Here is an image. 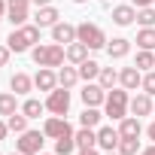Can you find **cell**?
Returning a JSON list of instances; mask_svg holds the SVG:
<instances>
[{
	"label": "cell",
	"instance_id": "7c38bea8",
	"mask_svg": "<svg viewBox=\"0 0 155 155\" xmlns=\"http://www.w3.org/2000/svg\"><path fill=\"white\" fill-rule=\"evenodd\" d=\"M58 25V9L55 6H40L37 12V28H55Z\"/></svg>",
	"mask_w": 155,
	"mask_h": 155
},
{
	"label": "cell",
	"instance_id": "d590c367",
	"mask_svg": "<svg viewBox=\"0 0 155 155\" xmlns=\"http://www.w3.org/2000/svg\"><path fill=\"white\" fill-rule=\"evenodd\" d=\"M146 134H149V140H155V122H152V125L146 128Z\"/></svg>",
	"mask_w": 155,
	"mask_h": 155
},
{
	"label": "cell",
	"instance_id": "b9f144b4",
	"mask_svg": "<svg viewBox=\"0 0 155 155\" xmlns=\"http://www.w3.org/2000/svg\"><path fill=\"white\" fill-rule=\"evenodd\" d=\"M79 155H97V152H94V149H82Z\"/></svg>",
	"mask_w": 155,
	"mask_h": 155
},
{
	"label": "cell",
	"instance_id": "9c48e42d",
	"mask_svg": "<svg viewBox=\"0 0 155 155\" xmlns=\"http://www.w3.org/2000/svg\"><path fill=\"white\" fill-rule=\"evenodd\" d=\"M104 101H107L104 85H85V88H82V104H85V107H97V104H104Z\"/></svg>",
	"mask_w": 155,
	"mask_h": 155
},
{
	"label": "cell",
	"instance_id": "6da1fadb",
	"mask_svg": "<svg viewBox=\"0 0 155 155\" xmlns=\"http://www.w3.org/2000/svg\"><path fill=\"white\" fill-rule=\"evenodd\" d=\"M34 43H40V28H37V25H21V28H15V31L9 34V40H6V46H9L12 52H28Z\"/></svg>",
	"mask_w": 155,
	"mask_h": 155
},
{
	"label": "cell",
	"instance_id": "836d02e7",
	"mask_svg": "<svg viewBox=\"0 0 155 155\" xmlns=\"http://www.w3.org/2000/svg\"><path fill=\"white\" fill-rule=\"evenodd\" d=\"M143 91L146 94H155V73H146L143 76Z\"/></svg>",
	"mask_w": 155,
	"mask_h": 155
},
{
	"label": "cell",
	"instance_id": "83f0119b",
	"mask_svg": "<svg viewBox=\"0 0 155 155\" xmlns=\"http://www.w3.org/2000/svg\"><path fill=\"white\" fill-rule=\"evenodd\" d=\"M6 125H9V131H15V134H25V131H28V116H18V113H12Z\"/></svg>",
	"mask_w": 155,
	"mask_h": 155
},
{
	"label": "cell",
	"instance_id": "7402d4cb",
	"mask_svg": "<svg viewBox=\"0 0 155 155\" xmlns=\"http://www.w3.org/2000/svg\"><path fill=\"white\" fill-rule=\"evenodd\" d=\"M76 79H79V70H73V67H61V73H58V82H61V88H70V85H76Z\"/></svg>",
	"mask_w": 155,
	"mask_h": 155
},
{
	"label": "cell",
	"instance_id": "8fae6325",
	"mask_svg": "<svg viewBox=\"0 0 155 155\" xmlns=\"http://www.w3.org/2000/svg\"><path fill=\"white\" fill-rule=\"evenodd\" d=\"M37 88L40 91H55V82H58V76L52 73V67H40V73H37Z\"/></svg>",
	"mask_w": 155,
	"mask_h": 155
},
{
	"label": "cell",
	"instance_id": "2e32d148",
	"mask_svg": "<svg viewBox=\"0 0 155 155\" xmlns=\"http://www.w3.org/2000/svg\"><path fill=\"white\" fill-rule=\"evenodd\" d=\"M31 85H34V82H31V76H28V73H15L12 79H9V88H12L15 94H28Z\"/></svg>",
	"mask_w": 155,
	"mask_h": 155
},
{
	"label": "cell",
	"instance_id": "8992f818",
	"mask_svg": "<svg viewBox=\"0 0 155 155\" xmlns=\"http://www.w3.org/2000/svg\"><path fill=\"white\" fill-rule=\"evenodd\" d=\"M70 107V91L61 88V91H49V101H46V110H52L55 116H64Z\"/></svg>",
	"mask_w": 155,
	"mask_h": 155
},
{
	"label": "cell",
	"instance_id": "d4e9b609",
	"mask_svg": "<svg viewBox=\"0 0 155 155\" xmlns=\"http://www.w3.org/2000/svg\"><path fill=\"white\" fill-rule=\"evenodd\" d=\"M137 43H140V49H149V52H152V49H155V31H152V28H143V31L137 34Z\"/></svg>",
	"mask_w": 155,
	"mask_h": 155
},
{
	"label": "cell",
	"instance_id": "f1b7e54d",
	"mask_svg": "<svg viewBox=\"0 0 155 155\" xmlns=\"http://www.w3.org/2000/svg\"><path fill=\"white\" fill-rule=\"evenodd\" d=\"M21 113H25L28 119H40V113H43V104L31 97V101H25V107H21Z\"/></svg>",
	"mask_w": 155,
	"mask_h": 155
},
{
	"label": "cell",
	"instance_id": "f35d334b",
	"mask_svg": "<svg viewBox=\"0 0 155 155\" xmlns=\"http://www.w3.org/2000/svg\"><path fill=\"white\" fill-rule=\"evenodd\" d=\"M140 155H155V146H149V149H143Z\"/></svg>",
	"mask_w": 155,
	"mask_h": 155
},
{
	"label": "cell",
	"instance_id": "ac0fdd59",
	"mask_svg": "<svg viewBox=\"0 0 155 155\" xmlns=\"http://www.w3.org/2000/svg\"><path fill=\"white\" fill-rule=\"evenodd\" d=\"M67 58H70L73 64H82V61L88 58V46H85V43H79V40H76V43H70V49H67Z\"/></svg>",
	"mask_w": 155,
	"mask_h": 155
},
{
	"label": "cell",
	"instance_id": "d6986e66",
	"mask_svg": "<svg viewBox=\"0 0 155 155\" xmlns=\"http://www.w3.org/2000/svg\"><path fill=\"white\" fill-rule=\"evenodd\" d=\"M134 18H137V12H134L131 6H116V9H113V21H116V25H122V28H125V25H131Z\"/></svg>",
	"mask_w": 155,
	"mask_h": 155
},
{
	"label": "cell",
	"instance_id": "4fadbf2b",
	"mask_svg": "<svg viewBox=\"0 0 155 155\" xmlns=\"http://www.w3.org/2000/svg\"><path fill=\"white\" fill-rule=\"evenodd\" d=\"M52 40H55V43H73V40H76V28L67 25V21H64V25H55V28H52Z\"/></svg>",
	"mask_w": 155,
	"mask_h": 155
},
{
	"label": "cell",
	"instance_id": "60d3db41",
	"mask_svg": "<svg viewBox=\"0 0 155 155\" xmlns=\"http://www.w3.org/2000/svg\"><path fill=\"white\" fill-rule=\"evenodd\" d=\"M34 3H37V6H49V3H52V0H34Z\"/></svg>",
	"mask_w": 155,
	"mask_h": 155
},
{
	"label": "cell",
	"instance_id": "8d00e7d4",
	"mask_svg": "<svg viewBox=\"0 0 155 155\" xmlns=\"http://www.w3.org/2000/svg\"><path fill=\"white\" fill-rule=\"evenodd\" d=\"M6 131H9V125H3V122H0V140L6 137Z\"/></svg>",
	"mask_w": 155,
	"mask_h": 155
},
{
	"label": "cell",
	"instance_id": "f6af8a7d",
	"mask_svg": "<svg viewBox=\"0 0 155 155\" xmlns=\"http://www.w3.org/2000/svg\"><path fill=\"white\" fill-rule=\"evenodd\" d=\"M12 155H21V152H12Z\"/></svg>",
	"mask_w": 155,
	"mask_h": 155
},
{
	"label": "cell",
	"instance_id": "30bf717a",
	"mask_svg": "<svg viewBox=\"0 0 155 155\" xmlns=\"http://www.w3.org/2000/svg\"><path fill=\"white\" fill-rule=\"evenodd\" d=\"M119 140H122V134L113 131V128H101V131H97V146H104L107 152H113V149L119 146Z\"/></svg>",
	"mask_w": 155,
	"mask_h": 155
},
{
	"label": "cell",
	"instance_id": "277c9868",
	"mask_svg": "<svg viewBox=\"0 0 155 155\" xmlns=\"http://www.w3.org/2000/svg\"><path fill=\"white\" fill-rule=\"evenodd\" d=\"M40 149H43V134L40 131H25L15 143V152H21V155H40Z\"/></svg>",
	"mask_w": 155,
	"mask_h": 155
},
{
	"label": "cell",
	"instance_id": "9a60e30c",
	"mask_svg": "<svg viewBox=\"0 0 155 155\" xmlns=\"http://www.w3.org/2000/svg\"><path fill=\"white\" fill-rule=\"evenodd\" d=\"M119 82H122L125 88H137V85H143V76H140L137 67H125V70L119 73Z\"/></svg>",
	"mask_w": 155,
	"mask_h": 155
},
{
	"label": "cell",
	"instance_id": "74e56055",
	"mask_svg": "<svg viewBox=\"0 0 155 155\" xmlns=\"http://www.w3.org/2000/svg\"><path fill=\"white\" fill-rule=\"evenodd\" d=\"M134 3H137V6H140V9H146V6H149V3H152V0H134Z\"/></svg>",
	"mask_w": 155,
	"mask_h": 155
},
{
	"label": "cell",
	"instance_id": "44dd1931",
	"mask_svg": "<svg viewBox=\"0 0 155 155\" xmlns=\"http://www.w3.org/2000/svg\"><path fill=\"white\" fill-rule=\"evenodd\" d=\"M119 134L122 137H140V119H122V125H119Z\"/></svg>",
	"mask_w": 155,
	"mask_h": 155
},
{
	"label": "cell",
	"instance_id": "7bdbcfd3",
	"mask_svg": "<svg viewBox=\"0 0 155 155\" xmlns=\"http://www.w3.org/2000/svg\"><path fill=\"white\" fill-rule=\"evenodd\" d=\"M73 3H85V0H73Z\"/></svg>",
	"mask_w": 155,
	"mask_h": 155
},
{
	"label": "cell",
	"instance_id": "5bb4252c",
	"mask_svg": "<svg viewBox=\"0 0 155 155\" xmlns=\"http://www.w3.org/2000/svg\"><path fill=\"white\" fill-rule=\"evenodd\" d=\"M131 113H134V116H149V113H152V94H146V91L137 94V97L131 101Z\"/></svg>",
	"mask_w": 155,
	"mask_h": 155
},
{
	"label": "cell",
	"instance_id": "ee69618b",
	"mask_svg": "<svg viewBox=\"0 0 155 155\" xmlns=\"http://www.w3.org/2000/svg\"><path fill=\"white\" fill-rule=\"evenodd\" d=\"M107 155H116V152H107Z\"/></svg>",
	"mask_w": 155,
	"mask_h": 155
},
{
	"label": "cell",
	"instance_id": "5b68a950",
	"mask_svg": "<svg viewBox=\"0 0 155 155\" xmlns=\"http://www.w3.org/2000/svg\"><path fill=\"white\" fill-rule=\"evenodd\" d=\"M104 104H107V116L125 119V110H128V94H125V91H110Z\"/></svg>",
	"mask_w": 155,
	"mask_h": 155
},
{
	"label": "cell",
	"instance_id": "ffe728a7",
	"mask_svg": "<svg viewBox=\"0 0 155 155\" xmlns=\"http://www.w3.org/2000/svg\"><path fill=\"white\" fill-rule=\"evenodd\" d=\"M128 49H131V43H128V40H122V37H116V40L107 46L110 58H125V55H128Z\"/></svg>",
	"mask_w": 155,
	"mask_h": 155
},
{
	"label": "cell",
	"instance_id": "484cf974",
	"mask_svg": "<svg viewBox=\"0 0 155 155\" xmlns=\"http://www.w3.org/2000/svg\"><path fill=\"white\" fill-rule=\"evenodd\" d=\"M97 79H101V85H104V88H113V85H116V79H119V73H116L113 67H101Z\"/></svg>",
	"mask_w": 155,
	"mask_h": 155
},
{
	"label": "cell",
	"instance_id": "d6a6232c",
	"mask_svg": "<svg viewBox=\"0 0 155 155\" xmlns=\"http://www.w3.org/2000/svg\"><path fill=\"white\" fill-rule=\"evenodd\" d=\"M137 21H140L143 28H152V25H155V9H149V6L140 9V12H137Z\"/></svg>",
	"mask_w": 155,
	"mask_h": 155
},
{
	"label": "cell",
	"instance_id": "ba28073f",
	"mask_svg": "<svg viewBox=\"0 0 155 155\" xmlns=\"http://www.w3.org/2000/svg\"><path fill=\"white\" fill-rule=\"evenodd\" d=\"M43 134L58 140V137H73V128H70L64 119H49V122H46V128H43Z\"/></svg>",
	"mask_w": 155,
	"mask_h": 155
},
{
	"label": "cell",
	"instance_id": "f546056e",
	"mask_svg": "<svg viewBox=\"0 0 155 155\" xmlns=\"http://www.w3.org/2000/svg\"><path fill=\"white\" fill-rule=\"evenodd\" d=\"M73 149H76V140L73 137H58V143H55V152L58 155H70Z\"/></svg>",
	"mask_w": 155,
	"mask_h": 155
},
{
	"label": "cell",
	"instance_id": "603a6c76",
	"mask_svg": "<svg viewBox=\"0 0 155 155\" xmlns=\"http://www.w3.org/2000/svg\"><path fill=\"white\" fill-rule=\"evenodd\" d=\"M97 73H101V67H97V61H88V58H85V61L79 64V79H85V82H88V79H94Z\"/></svg>",
	"mask_w": 155,
	"mask_h": 155
},
{
	"label": "cell",
	"instance_id": "e575fe53",
	"mask_svg": "<svg viewBox=\"0 0 155 155\" xmlns=\"http://www.w3.org/2000/svg\"><path fill=\"white\" fill-rule=\"evenodd\" d=\"M9 52H12L9 46H0V67H3V64L9 61Z\"/></svg>",
	"mask_w": 155,
	"mask_h": 155
},
{
	"label": "cell",
	"instance_id": "4dcf8cb0",
	"mask_svg": "<svg viewBox=\"0 0 155 155\" xmlns=\"http://www.w3.org/2000/svg\"><path fill=\"white\" fill-rule=\"evenodd\" d=\"M119 155H137V137H122L119 140Z\"/></svg>",
	"mask_w": 155,
	"mask_h": 155
},
{
	"label": "cell",
	"instance_id": "7a4b0ae2",
	"mask_svg": "<svg viewBox=\"0 0 155 155\" xmlns=\"http://www.w3.org/2000/svg\"><path fill=\"white\" fill-rule=\"evenodd\" d=\"M64 58H67V52H64L58 43H49V46H37V49H34V61H37L40 67H58Z\"/></svg>",
	"mask_w": 155,
	"mask_h": 155
},
{
	"label": "cell",
	"instance_id": "4316f807",
	"mask_svg": "<svg viewBox=\"0 0 155 155\" xmlns=\"http://www.w3.org/2000/svg\"><path fill=\"white\" fill-rule=\"evenodd\" d=\"M79 122H82V128H94V125L101 122V113H97L94 107H85V113L79 116Z\"/></svg>",
	"mask_w": 155,
	"mask_h": 155
},
{
	"label": "cell",
	"instance_id": "cb8c5ba5",
	"mask_svg": "<svg viewBox=\"0 0 155 155\" xmlns=\"http://www.w3.org/2000/svg\"><path fill=\"white\" fill-rule=\"evenodd\" d=\"M12 113H15V94L3 91L0 94V116H12Z\"/></svg>",
	"mask_w": 155,
	"mask_h": 155
},
{
	"label": "cell",
	"instance_id": "1f68e13d",
	"mask_svg": "<svg viewBox=\"0 0 155 155\" xmlns=\"http://www.w3.org/2000/svg\"><path fill=\"white\" fill-rule=\"evenodd\" d=\"M137 70H149V67H155V55L149 52V49H143L140 55H137V64H134Z\"/></svg>",
	"mask_w": 155,
	"mask_h": 155
},
{
	"label": "cell",
	"instance_id": "ab89813d",
	"mask_svg": "<svg viewBox=\"0 0 155 155\" xmlns=\"http://www.w3.org/2000/svg\"><path fill=\"white\" fill-rule=\"evenodd\" d=\"M3 12H6V3H3V0H0V21H3Z\"/></svg>",
	"mask_w": 155,
	"mask_h": 155
},
{
	"label": "cell",
	"instance_id": "52a82bcc",
	"mask_svg": "<svg viewBox=\"0 0 155 155\" xmlns=\"http://www.w3.org/2000/svg\"><path fill=\"white\" fill-rule=\"evenodd\" d=\"M6 15L12 25H25L28 21V0H6Z\"/></svg>",
	"mask_w": 155,
	"mask_h": 155
},
{
	"label": "cell",
	"instance_id": "e0dca14e",
	"mask_svg": "<svg viewBox=\"0 0 155 155\" xmlns=\"http://www.w3.org/2000/svg\"><path fill=\"white\" fill-rule=\"evenodd\" d=\"M73 140H76V146H79V149H91V146L97 143V134H94L91 128H82V131L73 134Z\"/></svg>",
	"mask_w": 155,
	"mask_h": 155
},
{
	"label": "cell",
	"instance_id": "3957f363",
	"mask_svg": "<svg viewBox=\"0 0 155 155\" xmlns=\"http://www.w3.org/2000/svg\"><path fill=\"white\" fill-rule=\"evenodd\" d=\"M76 40H79V43H85L88 49H104V46H107L104 31H101L97 25H91V21H82L79 28H76Z\"/></svg>",
	"mask_w": 155,
	"mask_h": 155
}]
</instances>
